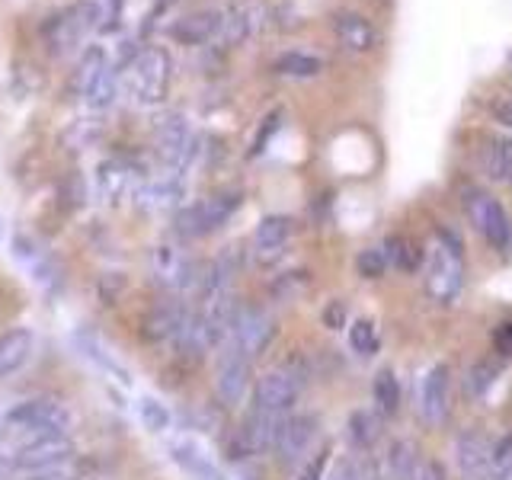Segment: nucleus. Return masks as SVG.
Listing matches in <instances>:
<instances>
[{
	"mask_svg": "<svg viewBox=\"0 0 512 480\" xmlns=\"http://www.w3.org/2000/svg\"><path fill=\"white\" fill-rule=\"evenodd\" d=\"M100 26V4L96 0H74V4L55 10L42 23V42L52 58H64L77 52L90 39V32Z\"/></svg>",
	"mask_w": 512,
	"mask_h": 480,
	"instance_id": "f257e3e1",
	"label": "nucleus"
},
{
	"mask_svg": "<svg viewBox=\"0 0 512 480\" xmlns=\"http://www.w3.org/2000/svg\"><path fill=\"white\" fill-rule=\"evenodd\" d=\"M4 426L10 432H20L26 439H55L68 436L71 429V410L55 397H32L20 400L4 413Z\"/></svg>",
	"mask_w": 512,
	"mask_h": 480,
	"instance_id": "f03ea898",
	"label": "nucleus"
},
{
	"mask_svg": "<svg viewBox=\"0 0 512 480\" xmlns=\"http://www.w3.org/2000/svg\"><path fill=\"white\" fill-rule=\"evenodd\" d=\"M464 288V256L455 234L442 231L439 244L426 256V292L432 301L452 304Z\"/></svg>",
	"mask_w": 512,
	"mask_h": 480,
	"instance_id": "7ed1b4c3",
	"label": "nucleus"
},
{
	"mask_svg": "<svg viewBox=\"0 0 512 480\" xmlns=\"http://www.w3.org/2000/svg\"><path fill=\"white\" fill-rule=\"evenodd\" d=\"M304 384H308V372L301 365L285 362L279 368H272V372H266L253 384V410L288 416L295 410L298 397L304 394Z\"/></svg>",
	"mask_w": 512,
	"mask_h": 480,
	"instance_id": "20e7f679",
	"label": "nucleus"
},
{
	"mask_svg": "<svg viewBox=\"0 0 512 480\" xmlns=\"http://www.w3.org/2000/svg\"><path fill=\"white\" fill-rule=\"evenodd\" d=\"M170 74H173V64L164 48H144V52H138L132 64H128L125 84H128V93H132L141 106H154L167 96Z\"/></svg>",
	"mask_w": 512,
	"mask_h": 480,
	"instance_id": "39448f33",
	"label": "nucleus"
},
{
	"mask_svg": "<svg viewBox=\"0 0 512 480\" xmlns=\"http://www.w3.org/2000/svg\"><path fill=\"white\" fill-rule=\"evenodd\" d=\"M464 212H468L474 231L487 240L493 250L512 253V218L500 199L484 189H464Z\"/></svg>",
	"mask_w": 512,
	"mask_h": 480,
	"instance_id": "423d86ee",
	"label": "nucleus"
},
{
	"mask_svg": "<svg viewBox=\"0 0 512 480\" xmlns=\"http://www.w3.org/2000/svg\"><path fill=\"white\" fill-rule=\"evenodd\" d=\"M244 196H240V189H224V192H215V196H208L196 205L183 208L180 215H176V234L180 237H205L218 231L221 224H228V218L240 208Z\"/></svg>",
	"mask_w": 512,
	"mask_h": 480,
	"instance_id": "0eeeda50",
	"label": "nucleus"
},
{
	"mask_svg": "<svg viewBox=\"0 0 512 480\" xmlns=\"http://www.w3.org/2000/svg\"><path fill=\"white\" fill-rule=\"evenodd\" d=\"M253 388V359L247 352H240L231 340L218 346L215 359V391L228 407L244 404V397Z\"/></svg>",
	"mask_w": 512,
	"mask_h": 480,
	"instance_id": "6e6552de",
	"label": "nucleus"
},
{
	"mask_svg": "<svg viewBox=\"0 0 512 480\" xmlns=\"http://www.w3.org/2000/svg\"><path fill=\"white\" fill-rule=\"evenodd\" d=\"M189 327H192V308H186L183 301H164L148 311L141 333L154 346H173L186 352Z\"/></svg>",
	"mask_w": 512,
	"mask_h": 480,
	"instance_id": "1a4fd4ad",
	"label": "nucleus"
},
{
	"mask_svg": "<svg viewBox=\"0 0 512 480\" xmlns=\"http://www.w3.org/2000/svg\"><path fill=\"white\" fill-rule=\"evenodd\" d=\"M272 336H276V317H272L266 308H260V304H237L228 340L240 352H247L250 359H256L260 352L269 349Z\"/></svg>",
	"mask_w": 512,
	"mask_h": 480,
	"instance_id": "9d476101",
	"label": "nucleus"
},
{
	"mask_svg": "<svg viewBox=\"0 0 512 480\" xmlns=\"http://www.w3.org/2000/svg\"><path fill=\"white\" fill-rule=\"evenodd\" d=\"M317 432H320L317 416H311V413H288V416H282V423H279L272 452H276V458L282 464H295V461H301L304 455L311 452Z\"/></svg>",
	"mask_w": 512,
	"mask_h": 480,
	"instance_id": "9b49d317",
	"label": "nucleus"
},
{
	"mask_svg": "<svg viewBox=\"0 0 512 480\" xmlns=\"http://www.w3.org/2000/svg\"><path fill=\"white\" fill-rule=\"evenodd\" d=\"M455 464L464 474V480H480L493 468V442L487 432L480 429H464L455 439Z\"/></svg>",
	"mask_w": 512,
	"mask_h": 480,
	"instance_id": "f8f14e48",
	"label": "nucleus"
},
{
	"mask_svg": "<svg viewBox=\"0 0 512 480\" xmlns=\"http://www.w3.org/2000/svg\"><path fill=\"white\" fill-rule=\"evenodd\" d=\"M330 23H333L336 39H340V45L346 48V52L365 55V52H372V48L378 45L375 23L368 20V16L356 13V10H336Z\"/></svg>",
	"mask_w": 512,
	"mask_h": 480,
	"instance_id": "ddd939ff",
	"label": "nucleus"
},
{
	"mask_svg": "<svg viewBox=\"0 0 512 480\" xmlns=\"http://www.w3.org/2000/svg\"><path fill=\"white\" fill-rule=\"evenodd\" d=\"M292 234H295V221L288 215H266L253 231L256 256H260L263 263L279 260V256L285 253V247H288V240H292Z\"/></svg>",
	"mask_w": 512,
	"mask_h": 480,
	"instance_id": "4468645a",
	"label": "nucleus"
},
{
	"mask_svg": "<svg viewBox=\"0 0 512 480\" xmlns=\"http://www.w3.org/2000/svg\"><path fill=\"white\" fill-rule=\"evenodd\" d=\"M420 410L429 426H439L448 416V368L432 365L420 384Z\"/></svg>",
	"mask_w": 512,
	"mask_h": 480,
	"instance_id": "2eb2a0df",
	"label": "nucleus"
},
{
	"mask_svg": "<svg viewBox=\"0 0 512 480\" xmlns=\"http://www.w3.org/2000/svg\"><path fill=\"white\" fill-rule=\"evenodd\" d=\"M32 349H36V333L29 327H13L0 333V381L20 372L32 359Z\"/></svg>",
	"mask_w": 512,
	"mask_h": 480,
	"instance_id": "dca6fc26",
	"label": "nucleus"
},
{
	"mask_svg": "<svg viewBox=\"0 0 512 480\" xmlns=\"http://www.w3.org/2000/svg\"><path fill=\"white\" fill-rule=\"evenodd\" d=\"M157 144H160V154L167 157V164L183 167L192 154V135H189L186 119L170 112V116L157 125Z\"/></svg>",
	"mask_w": 512,
	"mask_h": 480,
	"instance_id": "f3484780",
	"label": "nucleus"
},
{
	"mask_svg": "<svg viewBox=\"0 0 512 480\" xmlns=\"http://www.w3.org/2000/svg\"><path fill=\"white\" fill-rule=\"evenodd\" d=\"M480 167L493 183L512 186V138L509 135H487L480 144Z\"/></svg>",
	"mask_w": 512,
	"mask_h": 480,
	"instance_id": "a211bd4d",
	"label": "nucleus"
},
{
	"mask_svg": "<svg viewBox=\"0 0 512 480\" xmlns=\"http://www.w3.org/2000/svg\"><path fill=\"white\" fill-rule=\"evenodd\" d=\"M224 16L215 10H199V13H189L183 16L180 23L173 26V39L183 42V45H205L212 36L221 32Z\"/></svg>",
	"mask_w": 512,
	"mask_h": 480,
	"instance_id": "6ab92c4d",
	"label": "nucleus"
},
{
	"mask_svg": "<svg viewBox=\"0 0 512 480\" xmlns=\"http://www.w3.org/2000/svg\"><path fill=\"white\" fill-rule=\"evenodd\" d=\"M384 256H388V266L397 272H416V269L426 266L423 247L404 234H391L388 240H384Z\"/></svg>",
	"mask_w": 512,
	"mask_h": 480,
	"instance_id": "aec40b11",
	"label": "nucleus"
},
{
	"mask_svg": "<svg viewBox=\"0 0 512 480\" xmlns=\"http://www.w3.org/2000/svg\"><path fill=\"white\" fill-rule=\"evenodd\" d=\"M416 448L407 439H397L391 442L388 455L381 458V477L384 480H410L416 471Z\"/></svg>",
	"mask_w": 512,
	"mask_h": 480,
	"instance_id": "412c9836",
	"label": "nucleus"
},
{
	"mask_svg": "<svg viewBox=\"0 0 512 480\" xmlns=\"http://www.w3.org/2000/svg\"><path fill=\"white\" fill-rule=\"evenodd\" d=\"M346 436H349L352 445L359 448V452H368V448H372L378 442V436H381L378 413L375 410H365V407L352 410L349 420H346Z\"/></svg>",
	"mask_w": 512,
	"mask_h": 480,
	"instance_id": "4be33fe9",
	"label": "nucleus"
},
{
	"mask_svg": "<svg viewBox=\"0 0 512 480\" xmlns=\"http://www.w3.org/2000/svg\"><path fill=\"white\" fill-rule=\"evenodd\" d=\"M116 93H119V74L112 71V64H103V68L96 71V77L87 84L84 100L90 109H106V106H112V100H116Z\"/></svg>",
	"mask_w": 512,
	"mask_h": 480,
	"instance_id": "5701e85b",
	"label": "nucleus"
},
{
	"mask_svg": "<svg viewBox=\"0 0 512 480\" xmlns=\"http://www.w3.org/2000/svg\"><path fill=\"white\" fill-rule=\"evenodd\" d=\"M173 461L180 464V468H186L196 480H221V474L212 468V461H208L202 455V448L192 445V442H176L173 445Z\"/></svg>",
	"mask_w": 512,
	"mask_h": 480,
	"instance_id": "b1692460",
	"label": "nucleus"
},
{
	"mask_svg": "<svg viewBox=\"0 0 512 480\" xmlns=\"http://www.w3.org/2000/svg\"><path fill=\"white\" fill-rule=\"evenodd\" d=\"M372 400H375V410L384 416H394L400 410V381L391 368H381L372 381Z\"/></svg>",
	"mask_w": 512,
	"mask_h": 480,
	"instance_id": "393cba45",
	"label": "nucleus"
},
{
	"mask_svg": "<svg viewBox=\"0 0 512 480\" xmlns=\"http://www.w3.org/2000/svg\"><path fill=\"white\" fill-rule=\"evenodd\" d=\"M320 71H324V61L314 58V55H304V52H285L276 61V74H282V77L308 80V77H317Z\"/></svg>",
	"mask_w": 512,
	"mask_h": 480,
	"instance_id": "a878e982",
	"label": "nucleus"
},
{
	"mask_svg": "<svg viewBox=\"0 0 512 480\" xmlns=\"http://www.w3.org/2000/svg\"><path fill=\"white\" fill-rule=\"evenodd\" d=\"M330 480H384L381 461H375L372 455H352V458L340 461V468L333 471Z\"/></svg>",
	"mask_w": 512,
	"mask_h": 480,
	"instance_id": "bb28decb",
	"label": "nucleus"
},
{
	"mask_svg": "<svg viewBox=\"0 0 512 480\" xmlns=\"http://www.w3.org/2000/svg\"><path fill=\"white\" fill-rule=\"evenodd\" d=\"M349 346L352 352H359V356H375L381 349V336H378V327L375 320H356V324L349 327Z\"/></svg>",
	"mask_w": 512,
	"mask_h": 480,
	"instance_id": "cd10ccee",
	"label": "nucleus"
},
{
	"mask_svg": "<svg viewBox=\"0 0 512 480\" xmlns=\"http://www.w3.org/2000/svg\"><path fill=\"white\" fill-rule=\"evenodd\" d=\"M496 362L493 359H480V362H474L471 365V372H468V378H464V388H468L474 397H484L490 388H493V381H496Z\"/></svg>",
	"mask_w": 512,
	"mask_h": 480,
	"instance_id": "c85d7f7f",
	"label": "nucleus"
},
{
	"mask_svg": "<svg viewBox=\"0 0 512 480\" xmlns=\"http://www.w3.org/2000/svg\"><path fill=\"white\" fill-rule=\"evenodd\" d=\"M356 272L362 279H381L388 272V256H384V247H368L356 256Z\"/></svg>",
	"mask_w": 512,
	"mask_h": 480,
	"instance_id": "c756f323",
	"label": "nucleus"
},
{
	"mask_svg": "<svg viewBox=\"0 0 512 480\" xmlns=\"http://www.w3.org/2000/svg\"><path fill=\"white\" fill-rule=\"evenodd\" d=\"M141 420H144V426H148L151 432H164V429H170V410L160 404V400H154V397H144L141 400Z\"/></svg>",
	"mask_w": 512,
	"mask_h": 480,
	"instance_id": "7c9ffc66",
	"label": "nucleus"
},
{
	"mask_svg": "<svg viewBox=\"0 0 512 480\" xmlns=\"http://www.w3.org/2000/svg\"><path fill=\"white\" fill-rule=\"evenodd\" d=\"M330 455H333V445H320L314 458L304 464V471L298 474V480H324V471H327V464H330Z\"/></svg>",
	"mask_w": 512,
	"mask_h": 480,
	"instance_id": "2f4dec72",
	"label": "nucleus"
},
{
	"mask_svg": "<svg viewBox=\"0 0 512 480\" xmlns=\"http://www.w3.org/2000/svg\"><path fill=\"white\" fill-rule=\"evenodd\" d=\"M176 196H180V186L176 183H154L151 189H144V199H151V205H157V208L173 205Z\"/></svg>",
	"mask_w": 512,
	"mask_h": 480,
	"instance_id": "473e14b6",
	"label": "nucleus"
},
{
	"mask_svg": "<svg viewBox=\"0 0 512 480\" xmlns=\"http://www.w3.org/2000/svg\"><path fill=\"white\" fill-rule=\"evenodd\" d=\"M324 327H330V330H340L343 324H346V304L336 298V301H330L327 308H324Z\"/></svg>",
	"mask_w": 512,
	"mask_h": 480,
	"instance_id": "72a5a7b5",
	"label": "nucleus"
},
{
	"mask_svg": "<svg viewBox=\"0 0 512 480\" xmlns=\"http://www.w3.org/2000/svg\"><path fill=\"white\" fill-rule=\"evenodd\" d=\"M493 349L500 352V356H512V320H503V324L493 330Z\"/></svg>",
	"mask_w": 512,
	"mask_h": 480,
	"instance_id": "f704fd0d",
	"label": "nucleus"
},
{
	"mask_svg": "<svg viewBox=\"0 0 512 480\" xmlns=\"http://www.w3.org/2000/svg\"><path fill=\"white\" fill-rule=\"evenodd\" d=\"M410 480H445V468H442L439 461L426 458V461L416 464V471H413V477H410Z\"/></svg>",
	"mask_w": 512,
	"mask_h": 480,
	"instance_id": "c9c22d12",
	"label": "nucleus"
},
{
	"mask_svg": "<svg viewBox=\"0 0 512 480\" xmlns=\"http://www.w3.org/2000/svg\"><path fill=\"white\" fill-rule=\"evenodd\" d=\"M493 116L500 119L503 125L512 128V96H506V100H496V103H493Z\"/></svg>",
	"mask_w": 512,
	"mask_h": 480,
	"instance_id": "e433bc0d",
	"label": "nucleus"
},
{
	"mask_svg": "<svg viewBox=\"0 0 512 480\" xmlns=\"http://www.w3.org/2000/svg\"><path fill=\"white\" fill-rule=\"evenodd\" d=\"M4 461H7V455H4V452H0V474H4Z\"/></svg>",
	"mask_w": 512,
	"mask_h": 480,
	"instance_id": "4c0bfd02",
	"label": "nucleus"
},
{
	"mask_svg": "<svg viewBox=\"0 0 512 480\" xmlns=\"http://www.w3.org/2000/svg\"><path fill=\"white\" fill-rule=\"evenodd\" d=\"M509 64H512V52H509Z\"/></svg>",
	"mask_w": 512,
	"mask_h": 480,
	"instance_id": "58836bf2",
	"label": "nucleus"
},
{
	"mask_svg": "<svg viewBox=\"0 0 512 480\" xmlns=\"http://www.w3.org/2000/svg\"><path fill=\"white\" fill-rule=\"evenodd\" d=\"M0 423H4V416H0Z\"/></svg>",
	"mask_w": 512,
	"mask_h": 480,
	"instance_id": "ea45409f",
	"label": "nucleus"
},
{
	"mask_svg": "<svg viewBox=\"0 0 512 480\" xmlns=\"http://www.w3.org/2000/svg\"><path fill=\"white\" fill-rule=\"evenodd\" d=\"M0 480H7V477H0Z\"/></svg>",
	"mask_w": 512,
	"mask_h": 480,
	"instance_id": "a19ab883",
	"label": "nucleus"
}]
</instances>
